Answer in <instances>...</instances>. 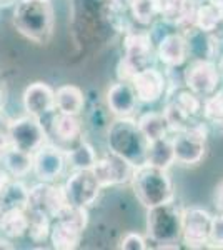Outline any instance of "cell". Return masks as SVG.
Instances as JSON below:
<instances>
[{
  "mask_svg": "<svg viewBox=\"0 0 223 250\" xmlns=\"http://www.w3.org/2000/svg\"><path fill=\"white\" fill-rule=\"evenodd\" d=\"M130 182L137 200L147 208L172 202L175 199L172 179L165 168L147 162L135 165Z\"/></svg>",
  "mask_w": 223,
  "mask_h": 250,
  "instance_id": "1",
  "label": "cell"
},
{
  "mask_svg": "<svg viewBox=\"0 0 223 250\" xmlns=\"http://www.w3.org/2000/svg\"><path fill=\"white\" fill-rule=\"evenodd\" d=\"M14 25L25 39L47 43L54 29V9L48 0H20L14 12Z\"/></svg>",
  "mask_w": 223,
  "mask_h": 250,
  "instance_id": "2",
  "label": "cell"
},
{
  "mask_svg": "<svg viewBox=\"0 0 223 250\" xmlns=\"http://www.w3.org/2000/svg\"><path fill=\"white\" fill-rule=\"evenodd\" d=\"M108 147L113 154L123 157L133 165H140L145 162L148 140L133 119L117 117L108 128Z\"/></svg>",
  "mask_w": 223,
  "mask_h": 250,
  "instance_id": "3",
  "label": "cell"
},
{
  "mask_svg": "<svg viewBox=\"0 0 223 250\" xmlns=\"http://www.w3.org/2000/svg\"><path fill=\"white\" fill-rule=\"evenodd\" d=\"M182 210L173 202L150 207L147 213V233L160 247L177 249L178 240L182 239Z\"/></svg>",
  "mask_w": 223,
  "mask_h": 250,
  "instance_id": "4",
  "label": "cell"
},
{
  "mask_svg": "<svg viewBox=\"0 0 223 250\" xmlns=\"http://www.w3.org/2000/svg\"><path fill=\"white\" fill-rule=\"evenodd\" d=\"M123 47L125 55L119 63V77L120 80L130 82L139 70L152 67L155 50L148 34H127Z\"/></svg>",
  "mask_w": 223,
  "mask_h": 250,
  "instance_id": "5",
  "label": "cell"
},
{
  "mask_svg": "<svg viewBox=\"0 0 223 250\" xmlns=\"http://www.w3.org/2000/svg\"><path fill=\"white\" fill-rule=\"evenodd\" d=\"M175 164L193 167L203 160L206 154V127L203 124H193L172 137Z\"/></svg>",
  "mask_w": 223,
  "mask_h": 250,
  "instance_id": "6",
  "label": "cell"
},
{
  "mask_svg": "<svg viewBox=\"0 0 223 250\" xmlns=\"http://www.w3.org/2000/svg\"><path fill=\"white\" fill-rule=\"evenodd\" d=\"M10 145L19 150L34 154L45 142V128L40 124V119L32 115L20 117L17 120H12L7 125Z\"/></svg>",
  "mask_w": 223,
  "mask_h": 250,
  "instance_id": "7",
  "label": "cell"
},
{
  "mask_svg": "<svg viewBox=\"0 0 223 250\" xmlns=\"http://www.w3.org/2000/svg\"><path fill=\"white\" fill-rule=\"evenodd\" d=\"M210 212L200 207L186 208L182 213V239L188 247L202 249L210 244V230H212Z\"/></svg>",
  "mask_w": 223,
  "mask_h": 250,
  "instance_id": "8",
  "label": "cell"
},
{
  "mask_svg": "<svg viewBox=\"0 0 223 250\" xmlns=\"http://www.w3.org/2000/svg\"><path fill=\"white\" fill-rule=\"evenodd\" d=\"M65 205V192L63 187L59 185H48V182H43L28 190L27 210H30V213H42L50 219L52 217L55 219Z\"/></svg>",
  "mask_w": 223,
  "mask_h": 250,
  "instance_id": "9",
  "label": "cell"
},
{
  "mask_svg": "<svg viewBox=\"0 0 223 250\" xmlns=\"http://www.w3.org/2000/svg\"><path fill=\"white\" fill-rule=\"evenodd\" d=\"M133 168H135V165L132 162L110 152L102 159H97L95 165L92 167V172L100 187L105 188L130 182Z\"/></svg>",
  "mask_w": 223,
  "mask_h": 250,
  "instance_id": "10",
  "label": "cell"
},
{
  "mask_svg": "<svg viewBox=\"0 0 223 250\" xmlns=\"http://www.w3.org/2000/svg\"><path fill=\"white\" fill-rule=\"evenodd\" d=\"M100 190L102 187L97 182L92 170H75L63 185L67 204L74 207L87 208L97 200Z\"/></svg>",
  "mask_w": 223,
  "mask_h": 250,
  "instance_id": "11",
  "label": "cell"
},
{
  "mask_svg": "<svg viewBox=\"0 0 223 250\" xmlns=\"http://www.w3.org/2000/svg\"><path fill=\"white\" fill-rule=\"evenodd\" d=\"M185 83L197 97H208L217 92L220 74L213 60H195L185 74Z\"/></svg>",
  "mask_w": 223,
  "mask_h": 250,
  "instance_id": "12",
  "label": "cell"
},
{
  "mask_svg": "<svg viewBox=\"0 0 223 250\" xmlns=\"http://www.w3.org/2000/svg\"><path fill=\"white\" fill-rule=\"evenodd\" d=\"M130 83L137 94L139 102L153 104L162 99L167 87V79L160 70L155 67H147L143 70H139L130 79Z\"/></svg>",
  "mask_w": 223,
  "mask_h": 250,
  "instance_id": "13",
  "label": "cell"
},
{
  "mask_svg": "<svg viewBox=\"0 0 223 250\" xmlns=\"http://www.w3.org/2000/svg\"><path fill=\"white\" fill-rule=\"evenodd\" d=\"M65 160L67 155L60 148L52 147V145H42L39 150H35L32 170L42 182H52L63 172Z\"/></svg>",
  "mask_w": 223,
  "mask_h": 250,
  "instance_id": "14",
  "label": "cell"
},
{
  "mask_svg": "<svg viewBox=\"0 0 223 250\" xmlns=\"http://www.w3.org/2000/svg\"><path fill=\"white\" fill-rule=\"evenodd\" d=\"M23 108L32 117H43L55 108V92L47 83H30L23 92Z\"/></svg>",
  "mask_w": 223,
  "mask_h": 250,
  "instance_id": "15",
  "label": "cell"
},
{
  "mask_svg": "<svg viewBox=\"0 0 223 250\" xmlns=\"http://www.w3.org/2000/svg\"><path fill=\"white\" fill-rule=\"evenodd\" d=\"M139 99L133 90L132 83L127 80H120L113 83L107 92V105L115 117H130L137 108Z\"/></svg>",
  "mask_w": 223,
  "mask_h": 250,
  "instance_id": "16",
  "label": "cell"
},
{
  "mask_svg": "<svg viewBox=\"0 0 223 250\" xmlns=\"http://www.w3.org/2000/svg\"><path fill=\"white\" fill-rule=\"evenodd\" d=\"M183 37L188 47V57L192 55L195 60H213L218 50V39L212 32H205L192 25L185 30Z\"/></svg>",
  "mask_w": 223,
  "mask_h": 250,
  "instance_id": "17",
  "label": "cell"
},
{
  "mask_svg": "<svg viewBox=\"0 0 223 250\" xmlns=\"http://www.w3.org/2000/svg\"><path fill=\"white\" fill-rule=\"evenodd\" d=\"M157 57L170 68L183 65L188 59V47L183 34H167L158 42Z\"/></svg>",
  "mask_w": 223,
  "mask_h": 250,
  "instance_id": "18",
  "label": "cell"
},
{
  "mask_svg": "<svg viewBox=\"0 0 223 250\" xmlns=\"http://www.w3.org/2000/svg\"><path fill=\"white\" fill-rule=\"evenodd\" d=\"M85 229L67 219H57L54 227H50V239L54 249L59 250H72L77 249L82 239Z\"/></svg>",
  "mask_w": 223,
  "mask_h": 250,
  "instance_id": "19",
  "label": "cell"
},
{
  "mask_svg": "<svg viewBox=\"0 0 223 250\" xmlns=\"http://www.w3.org/2000/svg\"><path fill=\"white\" fill-rule=\"evenodd\" d=\"M145 162L168 170L175 164L172 139L170 137H162V139L148 142L147 152H145Z\"/></svg>",
  "mask_w": 223,
  "mask_h": 250,
  "instance_id": "20",
  "label": "cell"
},
{
  "mask_svg": "<svg viewBox=\"0 0 223 250\" xmlns=\"http://www.w3.org/2000/svg\"><path fill=\"white\" fill-rule=\"evenodd\" d=\"M193 25L205 32L217 34L223 27V5L215 3L212 0H208L206 3L198 2L195 23H193Z\"/></svg>",
  "mask_w": 223,
  "mask_h": 250,
  "instance_id": "21",
  "label": "cell"
},
{
  "mask_svg": "<svg viewBox=\"0 0 223 250\" xmlns=\"http://www.w3.org/2000/svg\"><path fill=\"white\" fill-rule=\"evenodd\" d=\"M85 97L83 92L75 85H63L55 92V107L60 114L79 115L83 110Z\"/></svg>",
  "mask_w": 223,
  "mask_h": 250,
  "instance_id": "22",
  "label": "cell"
},
{
  "mask_svg": "<svg viewBox=\"0 0 223 250\" xmlns=\"http://www.w3.org/2000/svg\"><path fill=\"white\" fill-rule=\"evenodd\" d=\"M0 160L5 165V168L14 177H25L34 167V157L28 152L19 150L15 147H7L5 150L0 154Z\"/></svg>",
  "mask_w": 223,
  "mask_h": 250,
  "instance_id": "23",
  "label": "cell"
},
{
  "mask_svg": "<svg viewBox=\"0 0 223 250\" xmlns=\"http://www.w3.org/2000/svg\"><path fill=\"white\" fill-rule=\"evenodd\" d=\"M27 199L28 190L25 185L17 182V180H9L0 193V208L2 210H10V208H23L27 210Z\"/></svg>",
  "mask_w": 223,
  "mask_h": 250,
  "instance_id": "24",
  "label": "cell"
},
{
  "mask_svg": "<svg viewBox=\"0 0 223 250\" xmlns=\"http://www.w3.org/2000/svg\"><path fill=\"white\" fill-rule=\"evenodd\" d=\"M28 227V217L23 208H10L3 210L2 222H0V230L10 239L22 237L27 232Z\"/></svg>",
  "mask_w": 223,
  "mask_h": 250,
  "instance_id": "25",
  "label": "cell"
},
{
  "mask_svg": "<svg viewBox=\"0 0 223 250\" xmlns=\"http://www.w3.org/2000/svg\"><path fill=\"white\" fill-rule=\"evenodd\" d=\"M137 124H139V128L148 142L162 139V137H167V134H168V127H167V122H165V117H163V114H158V112H147V114L140 115V119L137 120Z\"/></svg>",
  "mask_w": 223,
  "mask_h": 250,
  "instance_id": "26",
  "label": "cell"
},
{
  "mask_svg": "<svg viewBox=\"0 0 223 250\" xmlns=\"http://www.w3.org/2000/svg\"><path fill=\"white\" fill-rule=\"evenodd\" d=\"M82 127H80V120L77 115H67L60 114L54 120V134L63 142H74L79 139Z\"/></svg>",
  "mask_w": 223,
  "mask_h": 250,
  "instance_id": "27",
  "label": "cell"
},
{
  "mask_svg": "<svg viewBox=\"0 0 223 250\" xmlns=\"http://www.w3.org/2000/svg\"><path fill=\"white\" fill-rule=\"evenodd\" d=\"M163 117H165V122H167V127H168V132H182L185 128H188L190 125H193L195 122H192L193 117L188 115L186 112L182 108L175 100L167 104L163 110Z\"/></svg>",
  "mask_w": 223,
  "mask_h": 250,
  "instance_id": "28",
  "label": "cell"
},
{
  "mask_svg": "<svg viewBox=\"0 0 223 250\" xmlns=\"http://www.w3.org/2000/svg\"><path fill=\"white\" fill-rule=\"evenodd\" d=\"M67 159L75 170H92V167L97 162V155L93 147L85 142L68 152Z\"/></svg>",
  "mask_w": 223,
  "mask_h": 250,
  "instance_id": "29",
  "label": "cell"
},
{
  "mask_svg": "<svg viewBox=\"0 0 223 250\" xmlns=\"http://www.w3.org/2000/svg\"><path fill=\"white\" fill-rule=\"evenodd\" d=\"M132 17L142 25H150L158 15L153 0H130L128 2Z\"/></svg>",
  "mask_w": 223,
  "mask_h": 250,
  "instance_id": "30",
  "label": "cell"
},
{
  "mask_svg": "<svg viewBox=\"0 0 223 250\" xmlns=\"http://www.w3.org/2000/svg\"><path fill=\"white\" fill-rule=\"evenodd\" d=\"M50 217L42 213H30L27 232L34 242H43L50 237Z\"/></svg>",
  "mask_w": 223,
  "mask_h": 250,
  "instance_id": "31",
  "label": "cell"
},
{
  "mask_svg": "<svg viewBox=\"0 0 223 250\" xmlns=\"http://www.w3.org/2000/svg\"><path fill=\"white\" fill-rule=\"evenodd\" d=\"M203 117L210 124L223 125V90L213 92L212 95L205 97Z\"/></svg>",
  "mask_w": 223,
  "mask_h": 250,
  "instance_id": "32",
  "label": "cell"
},
{
  "mask_svg": "<svg viewBox=\"0 0 223 250\" xmlns=\"http://www.w3.org/2000/svg\"><path fill=\"white\" fill-rule=\"evenodd\" d=\"M175 102L180 105L188 115L195 117L198 112L202 110V100L200 97H197L193 92L190 90H183V92H178V95L175 97Z\"/></svg>",
  "mask_w": 223,
  "mask_h": 250,
  "instance_id": "33",
  "label": "cell"
},
{
  "mask_svg": "<svg viewBox=\"0 0 223 250\" xmlns=\"http://www.w3.org/2000/svg\"><path fill=\"white\" fill-rule=\"evenodd\" d=\"M120 249H123V250H145L147 249V242H145V239L140 235V233L130 232L122 239Z\"/></svg>",
  "mask_w": 223,
  "mask_h": 250,
  "instance_id": "34",
  "label": "cell"
},
{
  "mask_svg": "<svg viewBox=\"0 0 223 250\" xmlns=\"http://www.w3.org/2000/svg\"><path fill=\"white\" fill-rule=\"evenodd\" d=\"M210 244L213 247H222L223 245V213L212 219V230H210Z\"/></svg>",
  "mask_w": 223,
  "mask_h": 250,
  "instance_id": "35",
  "label": "cell"
},
{
  "mask_svg": "<svg viewBox=\"0 0 223 250\" xmlns=\"http://www.w3.org/2000/svg\"><path fill=\"white\" fill-rule=\"evenodd\" d=\"M178 2H180V0H153L158 15H163L165 19H172Z\"/></svg>",
  "mask_w": 223,
  "mask_h": 250,
  "instance_id": "36",
  "label": "cell"
},
{
  "mask_svg": "<svg viewBox=\"0 0 223 250\" xmlns=\"http://www.w3.org/2000/svg\"><path fill=\"white\" fill-rule=\"evenodd\" d=\"M215 205L223 213V184L217 188V197H215Z\"/></svg>",
  "mask_w": 223,
  "mask_h": 250,
  "instance_id": "37",
  "label": "cell"
},
{
  "mask_svg": "<svg viewBox=\"0 0 223 250\" xmlns=\"http://www.w3.org/2000/svg\"><path fill=\"white\" fill-rule=\"evenodd\" d=\"M3 105H5V87L0 82V112H2Z\"/></svg>",
  "mask_w": 223,
  "mask_h": 250,
  "instance_id": "38",
  "label": "cell"
},
{
  "mask_svg": "<svg viewBox=\"0 0 223 250\" xmlns=\"http://www.w3.org/2000/svg\"><path fill=\"white\" fill-rule=\"evenodd\" d=\"M14 247H12V244L10 242H7V240H0V250H12Z\"/></svg>",
  "mask_w": 223,
  "mask_h": 250,
  "instance_id": "39",
  "label": "cell"
},
{
  "mask_svg": "<svg viewBox=\"0 0 223 250\" xmlns=\"http://www.w3.org/2000/svg\"><path fill=\"white\" fill-rule=\"evenodd\" d=\"M217 68H218V74H220V79H223V55L220 57V62H218Z\"/></svg>",
  "mask_w": 223,
  "mask_h": 250,
  "instance_id": "40",
  "label": "cell"
},
{
  "mask_svg": "<svg viewBox=\"0 0 223 250\" xmlns=\"http://www.w3.org/2000/svg\"><path fill=\"white\" fill-rule=\"evenodd\" d=\"M12 2V0H0V3H5V5H7V3H10Z\"/></svg>",
  "mask_w": 223,
  "mask_h": 250,
  "instance_id": "41",
  "label": "cell"
},
{
  "mask_svg": "<svg viewBox=\"0 0 223 250\" xmlns=\"http://www.w3.org/2000/svg\"><path fill=\"white\" fill-rule=\"evenodd\" d=\"M212 2H215V3H220V5H223V0H212Z\"/></svg>",
  "mask_w": 223,
  "mask_h": 250,
  "instance_id": "42",
  "label": "cell"
},
{
  "mask_svg": "<svg viewBox=\"0 0 223 250\" xmlns=\"http://www.w3.org/2000/svg\"><path fill=\"white\" fill-rule=\"evenodd\" d=\"M2 215H3V210L0 208V222H2Z\"/></svg>",
  "mask_w": 223,
  "mask_h": 250,
  "instance_id": "43",
  "label": "cell"
},
{
  "mask_svg": "<svg viewBox=\"0 0 223 250\" xmlns=\"http://www.w3.org/2000/svg\"><path fill=\"white\" fill-rule=\"evenodd\" d=\"M125 2H127V3H128V2H130V0H125Z\"/></svg>",
  "mask_w": 223,
  "mask_h": 250,
  "instance_id": "44",
  "label": "cell"
}]
</instances>
